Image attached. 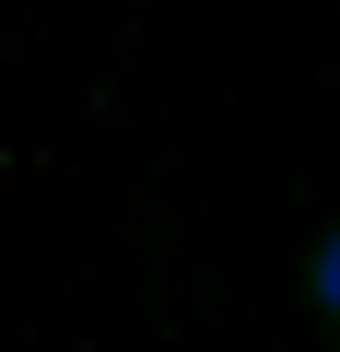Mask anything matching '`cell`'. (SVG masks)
Masks as SVG:
<instances>
[{"mask_svg": "<svg viewBox=\"0 0 340 352\" xmlns=\"http://www.w3.org/2000/svg\"><path fill=\"white\" fill-rule=\"evenodd\" d=\"M293 294H305V317H317V329L340 340V212H328V223L305 235V258H293Z\"/></svg>", "mask_w": 340, "mask_h": 352, "instance_id": "cell-1", "label": "cell"}]
</instances>
